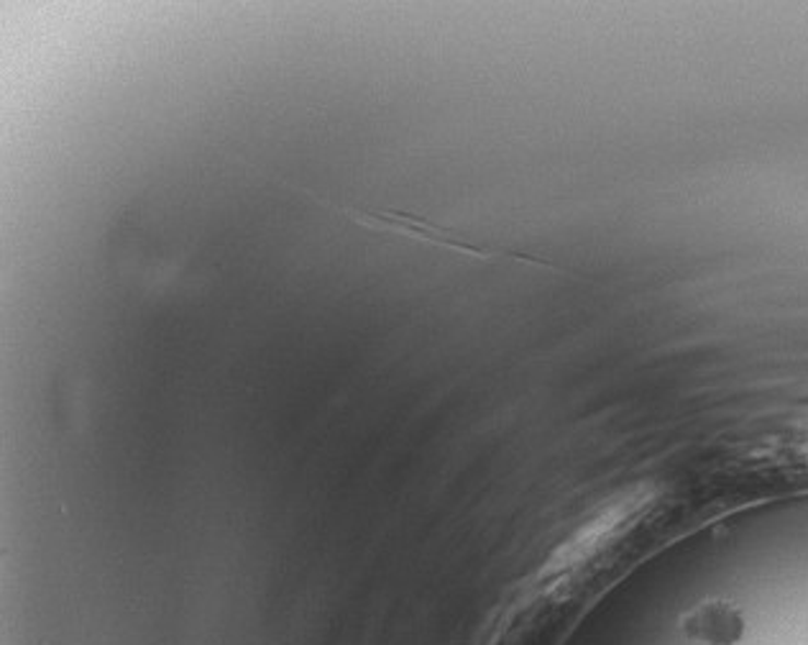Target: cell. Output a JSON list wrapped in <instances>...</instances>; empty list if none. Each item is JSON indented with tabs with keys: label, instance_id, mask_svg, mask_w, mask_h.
Here are the masks:
<instances>
[{
	"label": "cell",
	"instance_id": "6da1fadb",
	"mask_svg": "<svg viewBox=\"0 0 808 645\" xmlns=\"http://www.w3.org/2000/svg\"><path fill=\"white\" fill-rule=\"evenodd\" d=\"M681 630L691 641L709 645H737L745 637V614L727 599H709L681 618Z\"/></svg>",
	"mask_w": 808,
	"mask_h": 645
}]
</instances>
